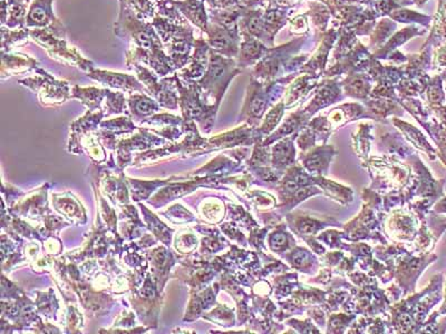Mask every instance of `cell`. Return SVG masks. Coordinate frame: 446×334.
Masks as SVG:
<instances>
[{"mask_svg": "<svg viewBox=\"0 0 446 334\" xmlns=\"http://www.w3.org/2000/svg\"><path fill=\"white\" fill-rule=\"evenodd\" d=\"M266 108V100L262 96H254L251 100L250 112L256 117H260Z\"/></svg>", "mask_w": 446, "mask_h": 334, "instance_id": "44dd1931", "label": "cell"}, {"mask_svg": "<svg viewBox=\"0 0 446 334\" xmlns=\"http://www.w3.org/2000/svg\"><path fill=\"white\" fill-rule=\"evenodd\" d=\"M287 244V235L283 233H277L271 237V246L274 250H280Z\"/></svg>", "mask_w": 446, "mask_h": 334, "instance_id": "cb8c5ba5", "label": "cell"}, {"mask_svg": "<svg viewBox=\"0 0 446 334\" xmlns=\"http://www.w3.org/2000/svg\"><path fill=\"white\" fill-rule=\"evenodd\" d=\"M35 71L40 74L42 69L40 68L37 59L24 55V54L1 53V74H23L25 71Z\"/></svg>", "mask_w": 446, "mask_h": 334, "instance_id": "7c38bea8", "label": "cell"}, {"mask_svg": "<svg viewBox=\"0 0 446 334\" xmlns=\"http://www.w3.org/2000/svg\"><path fill=\"white\" fill-rule=\"evenodd\" d=\"M401 323L403 324L405 329H409L412 326V321H411V318H409V316H401Z\"/></svg>", "mask_w": 446, "mask_h": 334, "instance_id": "f546056e", "label": "cell"}, {"mask_svg": "<svg viewBox=\"0 0 446 334\" xmlns=\"http://www.w3.org/2000/svg\"><path fill=\"white\" fill-rule=\"evenodd\" d=\"M119 13L114 24V34L123 40H129V45L144 49L154 50L164 48L161 38L151 21L139 18L129 8L127 0H119Z\"/></svg>", "mask_w": 446, "mask_h": 334, "instance_id": "7a4b0ae2", "label": "cell"}, {"mask_svg": "<svg viewBox=\"0 0 446 334\" xmlns=\"http://www.w3.org/2000/svg\"><path fill=\"white\" fill-rule=\"evenodd\" d=\"M204 3H206V1H208V0H204Z\"/></svg>", "mask_w": 446, "mask_h": 334, "instance_id": "d6a6232c", "label": "cell"}, {"mask_svg": "<svg viewBox=\"0 0 446 334\" xmlns=\"http://www.w3.org/2000/svg\"><path fill=\"white\" fill-rule=\"evenodd\" d=\"M129 102H131V107H132L133 111L136 112L140 115H148V114H152L159 109L155 102L146 97V96H133Z\"/></svg>", "mask_w": 446, "mask_h": 334, "instance_id": "d6986e66", "label": "cell"}, {"mask_svg": "<svg viewBox=\"0 0 446 334\" xmlns=\"http://www.w3.org/2000/svg\"><path fill=\"white\" fill-rule=\"evenodd\" d=\"M241 0H208L206 5L208 8L212 9H227L239 5Z\"/></svg>", "mask_w": 446, "mask_h": 334, "instance_id": "ffe728a7", "label": "cell"}, {"mask_svg": "<svg viewBox=\"0 0 446 334\" xmlns=\"http://www.w3.org/2000/svg\"><path fill=\"white\" fill-rule=\"evenodd\" d=\"M156 13L162 18L171 21L173 24L189 25L188 20L180 13L177 6L173 3V0H159L156 1Z\"/></svg>", "mask_w": 446, "mask_h": 334, "instance_id": "9a60e30c", "label": "cell"}, {"mask_svg": "<svg viewBox=\"0 0 446 334\" xmlns=\"http://www.w3.org/2000/svg\"><path fill=\"white\" fill-rule=\"evenodd\" d=\"M54 0H33L26 17L28 28L47 29L57 37L66 40L67 29L53 11Z\"/></svg>", "mask_w": 446, "mask_h": 334, "instance_id": "5b68a950", "label": "cell"}, {"mask_svg": "<svg viewBox=\"0 0 446 334\" xmlns=\"http://www.w3.org/2000/svg\"><path fill=\"white\" fill-rule=\"evenodd\" d=\"M163 42L164 50L172 59L175 71L183 69L192 56L196 38L194 29L189 25L173 24L156 13L151 21Z\"/></svg>", "mask_w": 446, "mask_h": 334, "instance_id": "6da1fadb", "label": "cell"}, {"mask_svg": "<svg viewBox=\"0 0 446 334\" xmlns=\"http://www.w3.org/2000/svg\"><path fill=\"white\" fill-rule=\"evenodd\" d=\"M239 73L240 69L238 68V64L233 58L219 55L211 49L208 69L204 77L199 80L198 85L201 90L221 94L229 84L230 79Z\"/></svg>", "mask_w": 446, "mask_h": 334, "instance_id": "277c9868", "label": "cell"}, {"mask_svg": "<svg viewBox=\"0 0 446 334\" xmlns=\"http://www.w3.org/2000/svg\"><path fill=\"white\" fill-rule=\"evenodd\" d=\"M269 52L262 40L243 35L241 42L240 52H239L238 67H248L262 61L264 55Z\"/></svg>", "mask_w": 446, "mask_h": 334, "instance_id": "4fadbf2b", "label": "cell"}, {"mask_svg": "<svg viewBox=\"0 0 446 334\" xmlns=\"http://www.w3.org/2000/svg\"><path fill=\"white\" fill-rule=\"evenodd\" d=\"M426 1H428V0H415V3H416L417 5H423V4L426 3Z\"/></svg>", "mask_w": 446, "mask_h": 334, "instance_id": "4dcf8cb0", "label": "cell"}, {"mask_svg": "<svg viewBox=\"0 0 446 334\" xmlns=\"http://www.w3.org/2000/svg\"><path fill=\"white\" fill-rule=\"evenodd\" d=\"M73 93H74L75 97L80 98L86 105L92 107V106L100 104V100L106 94V90H98V88H94V87L81 88V87L75 86Z\"/></svg>", "mask_w": 446, "mask_h": 334, "instance_id": "ac0fdd59", "label": "cell"}, {"mask_svg": "<svg viewBox=\"0 0 446 334\" xmlns=\"http://www.w3.org/2000/svg\"><path fill=\"white\" fill-rule=\"evenodd\" d=\"M30 29L28 27L9 29L6 26H1V53H8L16 44L28 40L30 37Z\"/></svg>", "mask_w": 446, "mask_h": 334, "instance_id": "5bb4252c", "label": "cell"}, {"mask_svg": "<svg viewBox=\"0 0 446 334\" xmlns=\"http://www.w3.org/2000/svg\"><path fill=\"white\" fill-rule=\"evenodd\" d=\"M308 261V253L305 252V251H298V252H295V254L293 256V266H306Z\"/></svg>", "mask_w": 446, "mask_h": 334, "instance_id": "d4e9b609", "label": "cell"}, {"mask_svg": "<svg viewBox=\"0 0 446 334\" xmlns=\"http://www.w3.org/2000/svg\"><path fill=\"white\" fill-rule=\"evenodd\" d=\"M125 63H127V68H134V66L141 63L146 64L160 77L167 76L168 74L175 71L172 59L164 48L148 50L131 45L125 55Z\"/></svg>", "mask_w": 446, "mask_h": 334, "instance_id": "52a82bcc", "label": "cell"}, {"mask_svg": "<svg viewBox=\"0 0 446 334\" xmlns=\"http://www.w3.org/2000/svg\"><path fill=\"white\" fill-rule=\"evenodd\" d=\"M210 52H211V48L206 40L204 37L196 38V45H194L188 67L182 69V73L179 75V77L188 84L199 82L208 69Z\"/></svg>", "mask_w": 446, "mask_h": 334, "instance_id": "9c48e42d", "label": "cell"}, {"mask_svg": "<svg viewBox=\"0 0 446 334\" xmlns=\"http://www.w3.org/2000/svg\"><path fill=\"white\" fill-rule=\"evenodd\" d=\"M173 3L190 24L206 34L210 20L204 0H173Z\"/></svg>", "mask_w": 446, "mask_h": 334, "instance_id": "30bf717a", "label": "cell"}, {"mask_svg": "<svg viewBox=\"0 0 446 334\" xmlns=\"http://www.w3.org/2000/svg\"><path fill=\"white\" fill-rule=\"evenodd\" d=\"M297 121L296 119H291L289 121H286L285 125H283L281 129H280V135L288 134V133L293 132L295 127H296Z\"/></svg>", "mask_w": 446, "mask_h": 334, "instance_id": "484cf974", "label": "cell"}, {"mask_svg": "<svg viewBox=\"0 0 446 334\" xmlns=\"http://www.w3.org/2000/svg\"><path fill=\"white\" fill-rule=\"evenodd\" d=\"M317 229V227H316V224L314 222H305V223L301 224L300 225V231L304 232V233H312V232L316 231Z\"/></svg>", "mask_w": 446, "mask_h": 334, "instance_id": "83f0119b", "label": "cell"}, {"mask_svg": "<svg viewBox=\"0 0 446 334\" xmlns=\"http://www.w3.org/2000/svg\"><path fill=\"white\" fill-rule=\"evenodd\" d=\"M136 75L141 82L144 83L148 87V90L153 93L156 98L161 102L162 105L168 106V107L175 108L177 104V96H175V84H177V74L172 78L162 79V82H159V79L156 78L155 75L152 71H148L146 67L142 66L141 64L134 66Z\"/></svg>", "mask_w": 446, "mask_h": 334, "instance_id": "ba28073f", "label": "cell"}, {"mask_svg": "<svg viewBox=\"0 0 446 334\" xmlns=\"http://www.w3.org/2000/svg\"><path fill=\"white\" fill-rule=\"evenodd\" d=\"M206 42L214 53L228 58H237L240 52L241 36L239 27L225 28L209 21L206 32Z\"/></svg>", "mask_w": 446, "mask_h": 334, "instance_id": "8992f818", "label": "cell"}, {"mask_svg": "<svg viewBox=\"0 0 446 334\" xmlns=\"http://www.w3.org/2000/svg\"><path fill=\"white\" fill-rule=\"evenodd\" d=\"M129 8L142 20H153L156 16V6L152 0H127Z\"/></svg>", "mask_w": 446, "mask_h": 334, "instance_id": "e0dca14e", "label": "cell"}, {"mask_svg": "<svg viewBox=\"0 0 446 334\" xmlns=\"http://www.w3.org/2000/svg\"><path fill=\"white\" fill-rule=\"evenodd\" d=\"M90 78L95 79L102 84L107 85L112 88L123 90H142V85L136 80L134 76L114 73V71H102V69L93 68L88 73Z\"/></svg>", "mask_w": 446, "mask_h": 334, "instance_id": "8fae6325", "label": "cell"}, {"mask_svg": "<svg viewBox=\"0 0 446 334\" xmlns=\"http://www.w3.org/2000/svg\"><path fill=\"white\" fill-rule=\"evenodd\" d=\"M30 34V38L37 42L38 45L45 48L48 55L54 61L77 66L86 73H90L94 68V63L85 58L80 50L69 46L66 40L57 37L48 32L47 29L32 28Z\"/></svg>", "mask_w": 446, "mask_h": 334, "instance_id": "3957f363", "label": "cell"}, {"mask_svg": "<svg viewBox=\"0 0 446 334\" xmlns=\"http://www.w3.org/2000/svg\"><path fill=\"white\" fill-rule=\"evenodd\" d=\"M307 166L309 169L315 171V169H319L322 166V158L320 156H315V157L310 158L307 161Z\"/></svg>", "mask_w": 446, "mask_h": 334, "instance_id": "4316f807", "label": "cell"}, {"mask_svg": "<svg viewBox=\"0 0 446 334\" xmlns=\"http://www.w3.org/2000/svg\"><path fill=\"white\" fill-rule=\"evenodd\" d=\"M154 3H156V1H159V0H153Z\"/></svg>", "mask_w": 446, "mask_h": 334, "instance_id": "1f68e13d", "label": "cell"}, {"mask_svg": "<svg viewBox=\"0 0 446 334\" xmlns=\"http://www.w3.org/2000/svg\"><path fill=\"white\" fill-rule=\"evenodd\" d=\"M27 13L26 4H8V17L5 26L9 29L24 28L26 27Z\"/></svg>", "mask_w": 446, "mask_h": 334, "instance_id": "2e32d148", "label": "cell"}, {"mask_svg": "<svg viewBox=\"0 0 446 334\" xmlns=\"http://www.w3.org/2000/svg\"><path fill=\"white\" fill-rule=\"evenodd\" d=\"M295 194H296V198H304L312 194V190H310V189H299Z\"/></svg>", "mask_w": 446, "mask_h": 334, "instance_id": "f1b7e54d", "label": "cell"}, {"mask_svg": "<svg viewBox=\"0 0 446 334\" xmlns=\"http://www.w3.org/2000/svg\"><path fill=\"white\" fill-rule=\"evenodd\" d=\"M283 115V107L281 106H277L274 111L270 112L268 115L267 119H266V126L268 129H271L272 127H275L279 121L280 117Z\"/></svg>", "mask_w": 446, "mask_h": 334, "instance_id": "7402d4cb", "label": "cell"}, {"mask_svg": "<svg viewBox=\"0 0 446 334\" xmlns=\"http://www.w3.org/2000/svg\"><path fill=\"white\" fill-rule=\"evenodd\" d=\"M291 154V145L287 143H283V144L278 145L276 148V160L277 162H286Z\"/></svg>", "mask_w": 446, "mask_h": 334, "instance_id": "603a6c76", "label": "cell"}]
</instances>
